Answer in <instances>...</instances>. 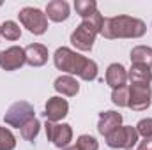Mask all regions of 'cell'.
<instances>
[{
	"mask_svg": "<svg viewBox=\"0 0 152 150\" xmlns=\"http://www.w3.org/2000/svg\"><path fill=\"white\" fill-rule=\"evenodd\" d=\"M53 64L58 71L67 73L69 76H80L85 81H92L97 76V64L80 53H76L73 50L62 46L55 51L53 55Z\"/></svg>",
	"mask_w": 152,
	"mask_h": 150,
	"instance_id": "cell-1",
	"label": "cell"
},
{
	"mask_svg": "<svg viewBox=\"0 0 152 150\" xmlns=\"http://www.w3.org/2000/svg\"><path fill=\"white\" fill-rule=\"evenodd\" d=\"M145 32H147L145 21L126 14L104 18L101 28V36L106 39H138L143 37Z\"/></svg>",
	"mask_w": 152,
	"mask_h": 150,
	"instance_id": "cell-2",
	"label": "cell"
},
{
	"mask_svg": "<svg viewBox=\"0 0 152 150\" xmlns=\"http://www.w3.org/2000/svg\"><path fill=\"white\" fill-rule=\"evenodd\" d=\"M103 21H104V18L99 11L96 14H92L90 18L83 20L71 34V44L80 51H90L96 42L97 34H101Z\"/></svg>",
	"mask_w": 152,
	"mask_h": 150,
	"instance_id": "cell-3",
	"label": "cell"
},
{
	"mask_svg": "<svg viewBox=\"0 0 152 150\" xmlns=\"http://www.w3.org/2000/svg\"><path fill=\"white\" fill-rule=\"evenodd\" d=\"M21 25L34 36H42L48 30V18L37 7H23L18 12Z\"/></svg>",
	"mask_w": 152,
	"mask_h": 150,
	"instance_id": "cell-4",
	"label": "cell"
},
{
	"mask_svg": "<svg viewBox=\"0 0 152 150\" xmlns=\"http://www.w3.org/2000/svg\"><path fill=\"white\" fill-rule=\"evenodd\" d=\"M32 118H36V111H34V106L27 101H18V103L11 104L4 115V122L11 127H18V129H21Z\"/></svg>",
	"mask_w": 152,
	"mask_h": 150,
	"instance_id": "cell-5",
	"label": "cell"
},
{
	"mask_svg": "<svg viewBox=\"0 0 152 150\" xmlns=\"http://www.w3.org/2000/svg\"><path fill=\"white\" fill-rule=\"evenodd\" d=\"M138 131L133 125H120L118 129H115L113 133H110L106 136V145L112 149H126L131 150L138 143Z\"/></svg>",
	"mask_w": 152,
	"mask_h": 150,
	"instance_id": "cell-6",
	"label": "cell"
},
{
	"mask_svg": "<svg viewBox=\"0 0 152 150\" xmlns=\"http://www.w3.org/2000/svg\"><path fill=\"white\" fill-rule=\"evenodd\" d=\"M152 104V88L147 83H131L129 85V101L127 108L133 111H145Z\"/></svg>",
	"mask_w": 152,
	"mask_h": 150,
	"instance_id": "cell-7",
	"label": "cell"
},
{
	"mask_svg": "<svg viewBox=\"0 0 152 150\" xmlns=\"http://www.w3.org/2000/svg\"><path fill=\"white\" fill-rule=\"evenodd\" d=\"M44 129H46L48 141H51L57 149H66L73 140V129L69 124H58V122L46 120Z\"/></svg>",
	"mask_w": 152,
	"mask_h": 150,
	"instance_id": "cell-8",
	"label": "cell"
},
{
	"mask_svg": "<svg viewBox=\"0 0 152 150\" xmlns=\"http://www.w3.org/2000/svg\"><path fill=\"white\" fill-rule=\"evenodd\" d=\"M25 64V50L20 46H11L0 51V67L4 71H16Z\"/></svg>",
	"mask_w": 152,
	"mask_h": 150,
	"instance_id": "cell-9",
	"label": "cell"
},
{
	"mask_svg": "<svg viewBox=\"0 0 152 150\" xmlns=\"http://www.w3.org/2000/svg\"><path fill=\"white\" fill-rule=\"evenodd\" d=\"M69 113V103L58 95L55 97H50L46 101V106H44V115L50 122H60L62 118H66Z\"/></svg>",
	"mask_w": 152,
	"mask_h": 150,
	"instance_id": "cell-10",
	"label": "cell"
},
{
	"mask_svg": "<svg viewBox=\"0 0 152 150\" xmlns=\"http://www.w3.org/2000/svg\"><path fill=\"white\" fill-rule=\"evenodd\" d=\"M48 62V48L44 44H28L25 48V64L32 66V67H41Z\"/></svg>",
	"mask_w": 152,
	"mask_h": 150,
	"instance_id": "cell-11",
	"label": "cell"
},
{
	"mask_svg": "<svg viewBox=\"0 0 152 150\" xmlns=\"http://www.w3.org/2000/svg\"><path fill=\"white\" fill-rule=\"evenodd\" d=\"M122 125V115L117 111H103L99 115V122H97V131L99 134H103L104 138L113 133L115 129H118Z\"/></svg>",
	"mask_w": 152,
	"mask_h": 150,
	"instance_id": "cell-12",
	"label": "cell"
},
{
	"mask_svg": "<svg viewBox=\"0 0 152 150\" xmlns=\"http://www.w3.org/2000/svg\"><path fill=\"white\" fill-rule=\"evenodd\" d=\"M71 7L66 0H51L46 5V18L55 21V23H62L69 18Z\"/></svg>",
	"mask_w": 152,
	"mask_h": 150,
	"instance_id": "cell-13",
	"label": "cell"
},
{
	"mask_svg": "<svg viewBox=\"0 0 152 150\" xmlns=\"http://www.w3.org/2000/svg\"><path fill=\"white\" fill-rule=\"evenodd\" d=\"M106 83L112 88L126 87L127 83V71L122 64H110L106 69Z\"/></svg>",
	"mask_w": 152,
	"mask_h": 150,
	"instance_id": "cell-14",
	"label": "cell"
},
{
	"mask_svg": "<svg viewBox=\"0 0 152 150\" xmlns=\"http://www.w3.org/2000/svg\"><path fill=\"white\" fill-rule=\"evenodd\" d=\"M53 88H55L58 94L67 95V97H73V95H76V94L80 92V85H78L76 78H73V76H69V74L58 76V78L55 79V83H53Z\"/></svg>",
	"mask_w": 152,
	"mask_h": 150,
	"instance_id": "cell-15",
	"label": "cell"
},
{
	"mask_svg": "<svg viewBox=\"0 0 152 150\" xmlns=\"http://www.w3.org/2000/svg\"><path fill=\"white\" fill-rule=\"evenodd\" d=\"M127 79L131 83H147V85H151L152 81L151 67L142 66V64H133L131 69L127 71Z\"/></svg>",
	"mask_w": 152,
	"mask_h": 150,
	"instance_id": "cell-16",
	"label": "cell"
},
{
	"mask_svg": "<svg viewBox=\"0 0 152 150\" xmlns=\"http://www.w3.org/2000/svg\"><path fill=\"white\" fill-rule=\"evenodd\" d=\"M131 62L147 66L152 69V48L151 46H134L131 50Z\"/></svg>",
	"mask_w": 152,
	"mask_h": 150,
	"instance_id": "cell-17",
	"label": "cell"
},
{
	"mask_svg": "<svg viewBox=\"0 0 152 150\" xmlns=\"http://www.w3.org/2000/svg\"><path fill=\"white\" fill-rule=\"evenodd\" d=\"M75 9L76 14L81 16V20H87V18H90L92 14L97 12V2L96 0H76Z\"/></svg>",
	"mask_w": 152,
	"mask_h": 150,
	"instance_id": "cell-18",
	"label": "cell"
},
{
	"mask_svg": "<svg viewBox=\"0 0 152 150\" xmlns=\"http://www.w3.org/2000/svg\"><path fill=\"white\" fill-rule=\"evenodd\" d=\"M39 129H41V122H39L37 118H32L30 122H27V124L20 129L21 138L27 140V141H34L39 134Z\"/></svg>",
	"mask_w": 152,
	"mask_h": 150,
	"instance_id": "cell-19",
	"label": "cell"
},
{
	"mask_svg": "<svg viewBox=\"0 0 152 150\" xmlns=\"http://www.w3.org/2000/svg\"><path fill=\"white\" fill-rule=\"evenodd\" d=\"M2 37L7 41H18L21 37V28L16 21H5L2 25Z\"/></svg>",
	"mask_w": 152,
	"mask_h": 150,
	"instance_id": "cell-20",
	"label": "cell"
},
{
	"mask_svg": "<svg viewBox=\"0 0 152 150\" xmlns=\"http://www.w3.org/2000/svg\"><path fill=\"white\" fill-rule=\"evenodd\" d=\"M112 101H113L115 106H127V101H129V87H118V88H113L112 92Z\"/></svg>",
	"mask_w": 152,
	"mask_h": 150,
	"instance_id": "cell-21",
	"label": "cell"
},
{
	"mask_svg": "<svg viewBox=\"0 0 152 150\" xmlns=\"http://www.w3.org/2000/svg\"><path fill=\"white\" fill-rule=\"evenodd\" d=\"M14 147H16L14 134L9 129L0 127V150H14Z\"/></svg>",
	"mask_w": 152,
	"mask_h": 150,
	"instance_id": "cell-22",
	"label": "cell"
},
{
	"mask_svg": "<svg viewBox=\"0 0 152 150\" xmlns=\"http://www.w3.org/2000/svg\"><path fill=\"white\" fill-rule=\"evenodd\" d=\"M76 149L78 150H97L99 149V143L94 136L90 134H81L78 140H76Z\"/></svg>",
	"mask_w": 152,
	"mask_h": 150,
	"instance_id": "cell-23",
	"label": "cell"
},
{
	"mask_svg": "<svg viewBox=\"0 0 152 150\" xmlns=\"http://www.w3.org/2000/svg\"><path fill=\"white\" fill-rule=\"evenodd\" d=\"M136 131L143 138H152V118H142L136 124Z\"/></svg>",
	"mask_w": 152,
	"mask_h": 150,
	"instance_id": "cell-24",
	"label": "cell"
},
{
	"mask_svg": "<svg viewBox=\"0 0 152 150\" xmlns=\"http://www.w3.org/2000/svg\"><path fill=\"white\" fill-rule=\"evenodd\" d=\"M138 150H152V138H143V141H140Z\"/></svg>",
	"mask_w": 152,
	"mask_h": 150,
	"instance_id": "cell-25",
	"label": "cell"
},
{
	"mask_svg": "<svg viewBox=\"0 0 152 150\" xmlns=\"http://www.w3.org/2000/svg\"><path fill=\"white\" fill-rule=\"evenodd\" d=\"M62 150H78L76 147H66V149H62Z\"/></svg>",
	"mask_w": 152,
	"mask_h": 150,
	"instance_id": "cell-26",
	"label": "cell"
},
{
	"mask_svg": "<svg viewBox=\"0 0 152 150\" xmlns=\"http://www.w3.org/2000/svg\"><path fill=\"white\" fill-rule=\"evenodd\" d=\"M0 36H2V25H0Z\"/></svg>",
	"mask_w": 152,
	"mask_h": 150,
	"instance_id": "cell-27",
	"label": "cell"
},
{
	"mask_svg": "<svg viewBox=\"0 0 152 150\" xmlns=\"http://www.w3.org/2000/svg\"><path fill=\"white\" fill-rule=\"evenodd\" d=\"M0 5H2V2H0Z\"/></svg>",
	"mask_w": 152,
	"mask_h": 150,
	"instance_id": "cell-28",
	"label": "cell"
},
{
	"mask_svg": "<svg viewBox=\"0 0 152 150\" xmlns=\"http://www.w3.org/2000/svg\"><path fill=\"white\" fill-rule=\"evenodd\" d=\"M131 150H133V149H131Z\"/></svg>",
	"mask_w": 152,
	"mask_h": 150,
	"instance_id": "cell-29",
	"label": "cell"
}]
</instances>
